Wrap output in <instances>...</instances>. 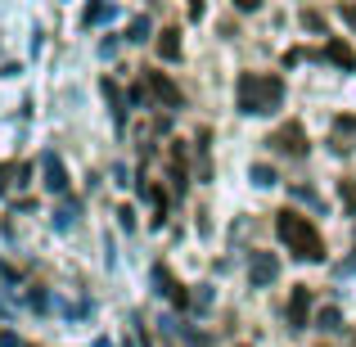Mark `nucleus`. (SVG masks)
<instances>
[{"mask_svg":"<svg viewBox=\"0 0 356 347\" xmlns=\"http://www.w3.org/2000/svg\"><path fill=\"white\" fill-rule=\"evenodd\" d=\"M284 104V77L275 72H239V86H235V108L239 113H275Z\"/></svg>","mask_w":356,"mask_h":347,"instance_id":"obj_1","label":"nucleus"},{"mask_svg":"<svg viewBox=\"0 0 356 347\" xmlns=\"http://www.w3.org/2000/svg\"><path fill=\"white\" fill-rule=\"evenodd\" d=\"M275 234L289 243V252H293V257H302V261H321V257H325L321 230H316L312 221L302 217V212H293V208L275 212Z\"/></svg>","mask_w":356,"mask_h":347,"instance_id":"obj_2","label":"nucleus"},{"mask_svg":"<svg viewBox=\"0 0 356 347\" xmlns=\"http://www.w3.org/2000/svg\"><path fill=\"white\" fill-rule=\"evenodd\" d=\"M140 81H145V95L154 99L158 108H167V113H172V108H181V86H176V81L167 77V72L145 68V72H140Z\"/></svg>","mask_w":356,"mask_h":347,"instance_id":"obj_3","label":"nucleus"},{"mask_svg":"<svg viewBox=\"0 0 356 347\" xmlns=\"http://www.w3.org/2000/svg\"><path fill=\"white\" fill-rule=\"evenodd\" d=\"M270 149H280V154H289V158H307V131H302V122H289V127H280L275 136L266 140Z\"/></svg>","mask_w":356,"mask_h":347,"instance_id":"obj_4","label":"nucleus"},{"mask_svg":"<svg viewBox=\"0 0 356 347\" xmlns=\"http://www.w3.org/2000/svg\"><path fill=\"white\" fill-rule=\"evenodd\" d=\"M284 321H289V330H307V325H312V289L307 284H293L289 307H284Z\"/></svg>","mask_w":356,"mask_h":347,"instance_id":"obj_5","label":"nucleus"},{"mask_svg":"<svg viewBox=\"0 0 356 347\" xmlns=\"http://www.w3.org/2000/svg\"><path fill=\"white\" fill-rule=\"evenodd\" d=\"M275 275H280V257L275 252H252L248 257V280H252V289H266V284H275Z\"/></svg>","mask_w":356,"mask_h":347,"instance_id":"obj_6","label":"nucleus"},{"mask_svg":"<svg viewBox=\"0 0 356 347\" xmlns=\"http://www.w3.org/2000/svg\"><path fill=\"white\" fill-rule=\"evenodd\" d=\"M330 149H334V154H352V149H356V113H339V118H334Z\"/></svg>","mask_w":356,"mask_h":347,"instance_id":"obj_7","label":"nucleus"},{"mask_svg":"<svg viewBox=\"0 0 356 347\" xmlns=\"http://www.w3.org/2000/svg\"><path fill=\"white\" fill-rule=\"evenodd\" d=\"M41 172H45V190H50V194H68V172H63V163H59L54 149L41 154Z\"/></svg>","mask_w":356,"mask_h":347,"instance_id":"obj_8","label":"nucleus"},{"mask_svg":"<svg viewBox=\"0 0 356 347\" xmlns=\"http://www.w3.org/2000/svg\"><path fill=\"white\" fill-rule=\"evenodd\" d=\"M321 59H325V63H334V68H343V72H352V68H356V54H352V45H348V41H339V36H334V41H325Z\"/></svg>","mask_w":356,"mask_h":347,"instance_id":"obj_9","label":"nucleus"},{"mask_svg":"<svg viewBox=\"0 0 356 347\" xmlns=\"http://www.w3.org/2000/svg\"><path fill=\"white\" fill-rule=\"evenodd\" d=\"M154 284H158V293H167L176 307H190V293L172 280V271H167V266H154Z\"/></svg>","mask_w":356,"mask_h":347,"instance_id":"obj_10","label":"nucleus"},{"mask_svg":"<svg viewBox=\"0 0 356 347\" xmlns=\"http://www.w3.org/2000/svg\"><path fill=\"white\" fill-rule=\"evenodd\" d=\"M104 99H108V113H113V127L127 131V99H122V86L108 77H104Z\"/></svg>","mask_w":356,"mask_h":347,"instance_id":"obj_11","label":"nucleus"},{"mask_svg":"<svg viewBox=\"0 0 356 347\" xmlns=\"http://www.w3.org/2000/svg\"><path fill=\"white\" fill-rule=\"evenodd\" d=\"M32 163H0V194H9L14 185H27Z\"/></svg>","mask_w":356,"mask_h":347,"instance_id":"obj_12","label":"nucleus"},{"mask_svg":"<svg viewBox=\"0 0 356 347\" xmlns=\"http://www.w3.org/2000/svg\"><path fill=\"white\" fill-rule=\"evenodd\" d=\"M158 59H167V63L181 59V27H163L158 32Z\"/></svg>","mask_w":356,"mask_h":347,"instance_id":"obj_13","label":"nucleus"},{"mask_svg":"<svg viewBox=\"0 0 356 347\" xmlns=\"http://www.w3.org/2000/svg\"><path fill=\"white\" fill-rule=\"evenodd\" d=\"M185 181H190V172H185V145L176 140L172 145V190L185 194Z\"/></svg>","mask_w":356,"mask_h":347,"instance_id":"obj_14","label":"nucleus"},{"mask_svg":"<svg viewBox=\"0 0 356 347\" xmlns=\"http://www.w3.org/2000/svg\"><path fill=\"white\" fill-rule=\"evenodd\" d=\"M108 14H113V5H108V0H90V5H86V18H81V23H86V27H99Z\"/></svg>","mask_w":356,"mask_h":347,"instance_id":"obj_15","label":"nucleus"},{"mask_svg":"<svg viewBox=\"0 0 356 347\" xmlns=\"http://www.w3.org/2000/svg\"><path fill=\"white\" fill-rule=\"evenodd\" d=\"M248 181L257 185V190H270V185H275V167H266V163H252Z\"/></svg>","mask_w":356,"mask_h":347,"instance_id":"obj_16","label":"nucleus"},{"mask_svg":"<svg viewBox=\"0 0 356 347\" xmlns=\"http://www.w3.org/2000/svg\"><path fill=\"white\" fill-rule=\"evenodd\" d=\"M77 212H81V208H77V203H63V208H59V212H54V230H68V226H72V221H77Z\"/></svg>","mask_w":356,"mask_h":347,"instance_id":"obj_17","label":"nucleus"},{"mask_svg":"<svg viewBox=\"0 0 356 347\" xmlns=\"http://www.w3.org/2000/svg\"><path fill=\"white\" fill-rule=\"evenodd\" d=\"M127 41H149V18H131V27H127Z\"/></svg>","mask_w":356,"mask_h":347,"instance_id":"obj_18","label":"nucleus"},{"mask_svg":"<svg viewBox=\"0 0 356 347\" xmlns=\"http://www.w3.org/2000/svg\"><path fill=\"white\" fill-rule=\"evenodd\" d=\"M316 325H321V330H343V316L334 312V307H325V312L316 316Z\"/></svg>","mask_w":356,"mask_h":347,"instance_id":"obj_19","label":"nucleus"},{"mask_svg":"<svg viewBox=\"0 0 356 347\" xmlns=\"http://www.w3.org/2000/svg\"><path fill=\"white\" fill-rule=\"evenodd\" d=\"M27 302H32L36 312H45V307H50V293H45V289H27Z\"/></svg>","mask_w":356,"mask_h":347,"instance_id":"obj_20","label":"nucleus"},{"mask_svg":"<svg viewBox=\"0 0 356 347\" xmlns=\"http://www.w3.org/2000/svg\"><path fill=\"white\" fill-rule=\"evenodd\" d=\"M343 199H348V212H356V181H343Z\"/></svg>","mask_w":356,"mask_h":347,"instance_id":"obj_21","label":"nucleus"},{"mask_svg":"<svg viewBox=\"0 0 356 347\" xmlns=\"http://www.w3.org/2000/svg\"><path fill=\"white\" fill-rule=\"evenodd\" d=\"M118 221H122V226L131 230V226H136V212H131V208H118Z\"/></svg>","mask_w":356,"mask_h":347,"instance_id":"obj_22","label":"nucleus"},{"mask_svg":"<svg viewBox=\"0 0 356 347\" xmlns=\"http://www.w3.org/2000/svg\"><path fill=\"white\" fill-rule=\"evenodd\" d=\"M339 14H343V18H348V27H352V32H356V5H343V9H339Z\"/></svg>","mask_w":356,"mask_h":347,"instance_id":"obj_23","label":"nucleus"},{"mask_svg":"<svg viewBox=\"0 0 356 347\" xmlns=\"http://www.w3.org/2000/svg\"><path fill=\"white\" fill-rule=\"evenodd\" d=\"M0 347H23V343H18V339H14L9 330H0Z\"/></svg>","mask_w":356,"mask_h":347,"instance_id":"obj_24","label":"nucleus"},{"mask_svg":"<svg viewBox=\"0 0 356 347\" xmlns=\"http://www.w3.org/2000/svg\"><path fill=\"white\" fill-rule=\"evenodd\" d=\"M235 9H243V14H248V9H261V0H235Z\"/></svg>","mask_w":356,"mask_h":347,"instance_id":"obj_25","label":"nucleus"},{"mask_svg":"<svg viewBox=\"0 0 356 347\" xmlns=\"http://www.w3.org/2000/svg\"><path fill=\"white\" fill-rule=\"evenodd\" d=\"M190 18H203V0H190Z\"/></svg>","mask_w":356,"mask_h":347,"instance_id":"obj_26","label":"nucleus"}]
</instances>
